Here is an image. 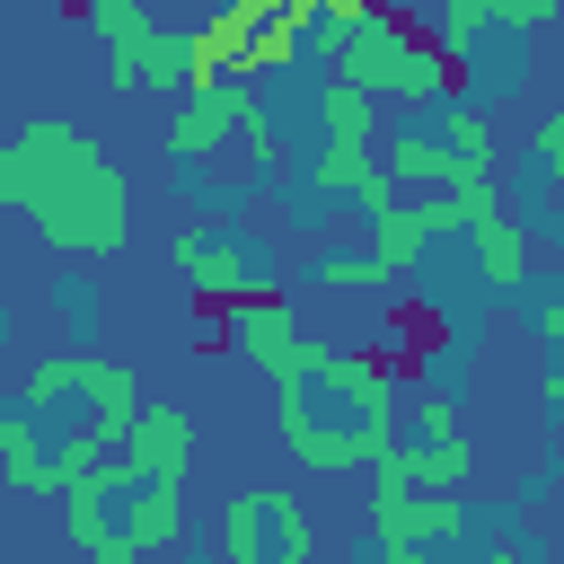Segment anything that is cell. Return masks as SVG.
Listing matches in <instances>:
<instances>
[{
	"label": "cell",
	"mask_w": 564,
	"mask_h": 564,
	"mask_svg": "<svg viewBox=\"0 0 564 564\" xmlns=\"http://www.w3.org/2000/svg\"><path fill=\"white\" fill-rule=\"evenodd\" d=\"M88 26L106 35V88H115V97H150V88L185 79V35H167V26L141 18L132 0H97Z\"/></svg>",
	"instance_id": "3"
},
{
	"label": "cell",
	"mask_w": 564,
	"mask_h": 564,
	"mask_svg": "<svg viewBox=\"0 0 564 564\" xmlns=\"http://www.w3.org/2000/svg\"><path fill=\"white\" fill-rule=\"evenodd\" d=\"M485 564H529V555H520V546H494V555H485Z\"/></svg>",
	"instance_id": "21"
},
{
	"label": "cell",
	"mask_w": 564,
	"mask_h": 564,
	"mask_svg": "<svg viewBox=\"0 0 564 564\" xmlns=\"http://www.w3.org/2000/svg\"><path fill=\"white\" fill-rule=\"evenodd\" d=\"M370 88H352V79H326L317 88V123H326V141H344V150H370Z\"/></svg>",
	"instance_id": "12"
},
{
	"label": "cell",
	"mask_w": 564,
	"mask_h": 564,
	"mask_svg": "<svg viewBox=\"0 0 564 564\" xmlns=\"http://www.w3.org/2000/svg\"><path fill=\"white\" fill-rule=\"evenodd\" d=\"M379 564H432V555H423V546H388Z\"/></svg>",
	"instance_id": "19"
},
{
	"label": "cell",
	"mask_w": 564,
	"mask_h": 564,
	"mask_svg": "<svg viewBox=\"0 0 564 564\" xmlns=\"http://www.w3.org/2000/svg\"><path fill=\"white\" fill-rule=\"evenodd\" d=\"M229 564H308V511L291 494H238L220 520Z\"/></svg>",
	"instance_id": "5"
},
{
	"label": "cell",
	"mask_w": 564,
	"mask_h": 564,
	"mask_svg": "<svg viewBox=\"0 0 564 564\" xmlns=\"http://www.w3.org/2000/svg\"><path fill=\"white\" fill-rule=\"evenodd\" d=\"M167 256H176V273L203 291V308H212V300H256L264 256H256L247 238H220V229H176V238H167Z\"/></svg>",
	"instance_id": "6"
},
{
	"label": "cell",
	"mask_w": 564,
	"mask_h": 564,
	"mask_svg": "<svg viewBox=\"0 0 564 564\" xmlns=\"http://www.w3.org/2000/svg\"><path fill=\"white\" fill-rule=\"evenodd\" d=\"M370 229H379V238H370V264H379V282H397V273L423 256V238H432V229H423V203H397V212H388V220H370Z\"/></svg>",
	"instance_id": "13"
},
{
	"label": "cell",
	"mask_w": 564,
	"mask_h": 564,
	"mask_svg": "<svg viewBox=\"0 0 564 564\" xmlns=\"http://www.w3.org/2000/svg\"><path fill=\"white\" fill-rule=\"evenodd\" d=\"M476 511L458 502V494H370V538H379V555L388 546H423V538H449V529H467Z\"/></svg>",
	"instance_id": "8"
},
{
	"label": "cell",
	"mask_w": 564,
	"mask_h": 564,
	"mask_svg": "<svg viewBox=\"0 0 564 564\" xmlns=\"http://www.w3.org/2000/svg\"><path fill=\"white\" fill-rule=\"evenodd\" d=\"M476 264H485V282H494V291L529 282V238H520V220H511V212H494V220L476 229Z\"/></svg>",
	"instance_id": "14"
},
{
	"label": "cell",
	"mask_w": 564,
	"mask_h": 564,
	"mask_svg": "<svg viewBox=\"0 0 564 564\" xmlns=\"http://www.w3.org/2000/svg\"><path fill=\"white\" fill-rule=\"evenodd\" d=\"M123 538H132V555L176 546V538H185V494H167V485H123Z\"/></svg>",
	"instance_id": "11"
},
{
	"label": "cell",
	"mask_w": 564,
	"mask_h": 564,
	"mask_svg": "<svg viewBox=\"0 0 564 564\" xmlns=\"http://www.w3.org/2000/svg\"><path fill=\"white\" fill-rule=\"evenodd\" d=\"M229 352H247L273 388H291V379H308V335H300V317H291V300L282 291H256V300H238L229 308Z\"/></svg>",
	"instance_id": "4"
},
{
	"label": "cell",
	"mask_w": 564,
	"mask_h": 564,
	"mask_svg": "<svg viewBox=\"0 0 564 564\" xmlns=\"http://www.w3.org/2000/svg\"><path fill=\"white\" fill-rule=\"evenodd\" d=\"M370 476H379V494H449V485L476 476V449L467 441H414V449L397 441Z\"/></svg>",
	"instance_id": "9"
},
{
	"label": "cell",
	"mask_w": 564,
	"mask_h": 564,
	"mask_svg": "<svg viewBox=\"0 0 564 564\" xmlns=\"http://www.w3.org/2000/svg\"><path fill=\"white\" fill-rule=\"evenodd\" d=\"M538 335H546V344H564V291H555V300L538 308Z\"/></svg>",
	"instance_id": "18"
},
{
	"label": "cell",
	"mask_w": 564,
	"mask_h": 564,
	"mask_svg": "<svg viewBox=\"0 0 564 564\" xmlns=\"http://www.w3.org/2000/svg\"><path fill=\"white\" fill-rule=\"evenodd\" d=\"M0 203L35 212L53 256H115L132 238V185L123 167H106V150L70 123H26L0 150Z\"/></svg>",
	"instance_id": "1"
},
{
	"label": "cell",
	"mask_w": 564,
	"mask_h": 564,
	"mask_svg": "<svg viewBox=\"0 0 564 564\" xmlns=\"http://www.w3.org/2000/svg\"><path fill=\"white\" fill-rule=\"evenodd\" d=\"M388 176H397V185H423V194H458V185H476L485 167H467L432 123H405V132L388 141Z\"/></svg>",
	"instance_id": "10"
},
{
	"label": "cell",
	"mask_w": 564,
	"mask_h": 564,
	"mask_svg": "<svg viewBox=\"0 0 564 564\" xmlns=\"http://www.w3.org/2000/svg\"><path fill=\"white\" fill-rule=\"evenodd\" d=\"M529 150H538V176H546V185H564V106H555V115H538V141H529Z\"/></svg>",
	"instance_id": "17"
},
{
	"label": "cell",
	"mask_w": 564,
	"mask_h": 564,
	"mask_svg": "<svg viewBox=\"0 0 564 564\" xmlns=\"http://www.w3.org/2000/svg\"><path fill=\"white\" fill-rule=\"evenodd\" d=\"M485 26H494V0H449V9H441V26H432V44H441L449 62H467V44H476Z\"/></svg>",
	"instance_id": "16"
},
{
	"label": "cell",
	"mask_w": 564,
	"mask_h": 564,
	"mask_svg": "<svg viewBox=\"0 0 564 564\" xmlns=\"http://www.w3.org/2000/svg\"><path fill=\"white\" fill-rule=\"evenodd\" d=\"M546 405H555V414H564V370H546Z\"/></svg>",
	"instance_id": "20"
},
{
	"label": "cell",
	"mask_w": 564,
	"mask_h": 564,
	"mask_svg": "<svg viewBox=\"0 0 564 564\" xmlns=\"http://www.w3.org/2000/svg\"><path fill=\"white\" fill-rule=\"evenodd\" d=\"M185 467H194V414H185V405H150L141 432H132V449H123V476L185 494Z\"/></svg>",
	"instance_id": "7"
},
{
	"label": "cell",
	"mask_w": 564,
	"mask_h": 564,
	"mask_svg": "<svg viewBox=\"0 0 564 564\" xmlns=\"http://www.w3.org/2000/svg\"><path fill=\"white\" fill-rule=\"evenodd\" d=\"M326 62H335V79H352V88H370V97H414V106H432V97H449L458 106V88H467V62H449L414 18H397V9H379L370 26H352V35H326Z\"/></svg>",
	"instance_id": "2"
},
{
	"label": "cell",
	"mask_w": 564,
	"mask_h": 564,
	"mask_svg": "<svg viewBox=\"0 0 564 564\" xmlns=\"http://www.w3.org/2000/svg\"><path fill=\"white\" fill-rule=\"evenodd\" d=\"M432 132H441V141H449L467 167H494V123H485L467 97H458V106H441V123H432Z\"/></svg>",
	"instance_id": "15"
}]
</instances>
